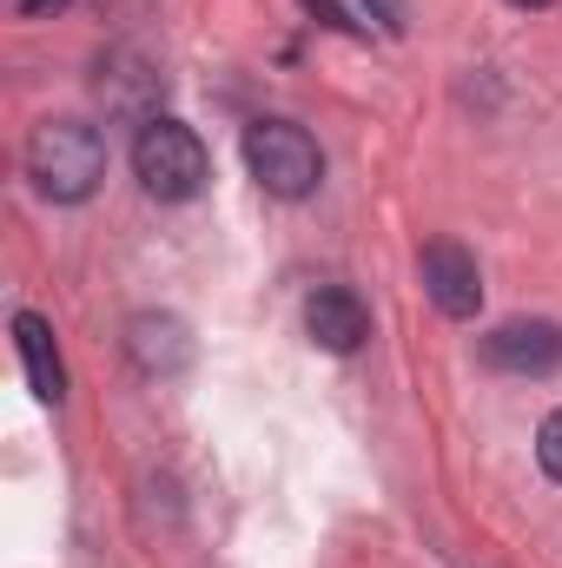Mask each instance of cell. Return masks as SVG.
Returning a JSON list of instances; mask_svg holds the SVG:
<instances>
[{"label": "cell", "mask_w": 562, "mask_h": 568, "mask_svg": "<svg viewBox=\"0 0 562 568\" xmlns=\"http://www.w3.org/2000/svg\"><path fill=\"white\" fill-rule=\"evenodd\" d=\"M27 172L60 205L93 199V185L107 179V140H100V126H87V120H47V126H33Z\"/></svg>", "instance_id": "cell-1"}, {"label": "cell", "mask_w": 562, "mask_h": 568, "mask_svg": "<svg viewBox=\"0 0 562 568\" xmlns=\"http://www.w3.org/2000/svg\"><path fill=\"white\" fill-rule=\"evenodd\" d=\"M133 172H140V185L152 199L185 205V199L205 192L212 159H205V145H199V133L185 120H145L140 140H133Z\"/></svg>", "instance_id": "cell-2"}, {"label": "cell", "mask_w": 562, "mask_h": 568, "mask_svg": "<svg viewBox=\"0 0 562 568\" xmlns=\"http://www.w3.org/2000/svg\"><path fill=\"white\" fill-rule=\"evenodd\" d=\"M245 165H252V179H259L272 199H304V192H318V179H324L318 140H311L304 126H291V120H252V126H245Z\"/></svg>", "instance_id": "cell-3"}, {"label": "cell", "mask_w": 562, "mask_h": 568, "mask_svg": "<svg viewBox=\"0 0 562 568\" xmlns=\"http://www.w3.org/2000/svg\"><path fill=\"white\" fill-rule=\"evenodd\" d=\"M423 291H430V304H436L443 317H476V304H483V272H476V258H470L463 245L436 239V245H423Z\"/></svg>", "instance_id": "cell-4"}, {"label": "cell", "mask_w": 562, "mask_h": 568, "mask_svg": "<svg viewBox=\"0 0 562 568\" xmlns=\"http://www.w3.org/2000/svg\"><path fill=\"white\" fill-rule=\"evenodd\" d=\"M483 357L496 371H516V377H550V371H562V324H543V317L503 324L483 337Z\"/></svg>", "instance_id": "cell-5"}, {"label": "cell", "mask_w": 562, "mask_h": 568, "mask_svg": "<svg viewBox=\"0 0 562 568\" xmlns=\"http://www.w3.org/2000/svg\"><path fill=\"white\" fill-rule=\"evenodd\" d=\"M304 331H311V344L318 351H358L364 337H371V311H364V297L358 291H344V284H324V291H311V304H304Z\"/></svg>", "instance_id": "cell-6"}, {"label": "cell", "mask_w": 562, "mask_h": 568, "mask_svg": "<svg viewBox=\"0 0 562 568\" xmlns=\"http://www.w3.org/2000/svg\"><path fill=\"white\" fill-rule=\"evenodd\" d=\"M13 351H20V364H27L33 397H40V404H60V397H67V371H60V351H53V324L33 317V311H20V317H13Z\"/></svg>", "instance_id": "cell-7"}, {"label": "cell", "mask_w": 562, "mask_h": 568, "mask_svg": "<svg viewBox=\"0 0 562 568\" xmlns=\"http://www.w3.org/2000/svg\"><path fill=\"white\" fill-rule=\"evenodd\" d=\"M536 456H543L550 483H562V410H550V417H543V429H536Z\"/></svg>", "instance_id": "cell-8"}, {"label": "cell", "mask_w": 562, "mask_h": 568, "mask_svg": "<svg viewBox=\"0 0 562 568\" xmlns=\"http://www.w3.org/2000/svg\"><path fill=\"white\" fill-rule=\"evenodd\" d=\"M398 13H404V7H398V0H358V20H364V27H371V20H378V27H391V33H398V27H404V20H398Z\"/></svg>", "instance_id": "cell-9"}, {"label": "cell", "mask_w": 562, "mask_h": 568, "mask_svg": "<svg viewBox=\"0 0 562 568\" xmlns=\"http://www.w3.org/2000/svg\"><path fill=\"white\" fill-rule=\"evenodd\" d=\"M20 13H53V7H67V0H13Z\"/></svg>", "instance_id": "cell-10"}, {"label": "cell", "mask_w": 562, "mask_h": 568, "mask_svg": "<svg viewBox=\"0 0 562 568\" xmlns=\"http://www.w3.org/2000/svg\"><path fill=\"white\" fill-rule=\"evenodd\" d=\"M510 7H550V0H510Z\"/></svg>", "instance_id": "cell-11"}]
</instances>
